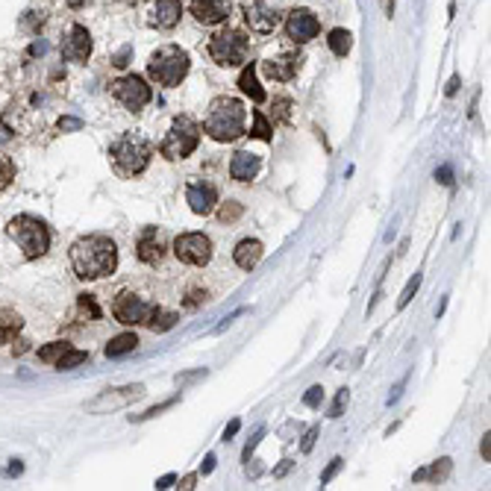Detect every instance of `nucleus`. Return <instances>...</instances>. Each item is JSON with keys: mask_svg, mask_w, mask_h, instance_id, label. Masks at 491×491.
<instances>
[{"mask_svg": "<svg viewBox=\"0 0 491 491\" xmlns=\"http://www.w3.org/2000/svg\"><path fill=\"white\" fill-rule=\"evenodd\" d=\"M71 268L80 279H103L115 274L118 268V248L109 236H83L71 244Z\"/></svg>", "mask_w": 491, "mask_h": 491, "instance_id": "nucleus-1", "label": "nucleus"}, {"mask_svg": "<svg viewBox=\"0 0 491 491\" xmlns=\"http://www.w3.org/2000/svg\"><path fill=\"white\" fill-rule=\"evenodd\" d=\"M244 118H248V109H244L241 101H236V97H215L209 112H206L203 132L221 144L236 141L244 136Z\"/></svg>", "mask_w": 491, "mask_h": 491, "instance_id": "nucleus-2", "label": "nucleus"}, {"mask_svg": "<svg viewBox=\"0 0 491 491\" xmlns=\"http://www.w3.org/2000/svg\"><path fill=\"white\" fill-rule=\"evenodd\" d=\"M109 156H112V165L121 177H139L150 165L153 144L139 132H124L121 139L109 144Z\"/></svg>", "mask_w": 491, "mask_h": 491, "instance_id": "nucleus-3", "label": "nucleus"}, {"mask_svg": "<svg viewBox=\"0 0 491 491\" xmlns=\"http://www.w3.org/2000/svg\"><path fill=\"white\" fill-rule=\"evenodd\" d=\"M189 68H191V59L180 44L159 47V51L150 56V62H147V74H150V80L156 85H165V89L180 85L182 80H186Z\"/></svg>", "mask_w": 491, "mask_h": 491, "instance_id": "nucleus-4", "label": "nucleus"}, {"mask_svg": "<svg viewBox=\"0 0 491 491\" xmlns=\"http://www.w3.org/2000/svg\"><path fill=\"white\" fill-rule=\"evenodd\" d=\"M200 132H203V127L191 115H180V118H174V124L165 132V139L159 141V153H162L168 162H180V159H186L198 150Z\"/></svg>", "mask_w": 491, "mask_h": 491, "instance_id": "nucleus-5", "label": "nucleus"}, {"mask_svg": "<svg viewBox=\"0 0 491 491\" xmlns=\"http://www.w3.org/2000/svg\"><path fill=\"white\" fill-rule=\"evenodd\" d=\"M9 239H15V244L24 250L27 259H39L51 248V230L44 227V221L33 218V215H15L9 221Z\"/></svg>", "mask_w": 491, "mask_h": 491, "instance_id": "nucleus-6", "label": "nucleus"}, {"mask_svg": "<svg viewBox=\"0 0 491 491\" xmlns=\"http://www.w3.org/2000/svg\"><path fill=\"white\" fill-rule=\"evenodd\" d=\"M209 56L224 68H239L248 62V35L239 30H221L209 42Z\"/></svg>", "mask_w": 491, "mask_h": 491, "instance_id": "nucleus-7", "label": "nucleus"}, {"mask_svg": "<svg viewBox=\"0 0 491 491\" xmlns=\"http://www.w3.org/2000/svg\"><path fill=\"white\" fill-rule=\"evenodd\" d=\"M156 309H159L156 303L144 300L141 294H136V291H121L115 298V303H112L115 321L124 324V327H147V324H150V318L156 315Z\"/></svg>", "mask_w": 491, "mask_h": 491, "instance_id": "nucleus-8", "label": "nucleus"}, {"mask_svg": "<svg viewBox=\"0 0 491 491\" xmlns=\"http://www.w3.org/2000/svg\"><path fill=\"white\" fill-rule=\"evenodd\" d=\"M112 94L115 101L130 109V112H141V109L153 101V92L150 85L144 83V77H139V74H127V77H121L112 83Z\"/></svg>", "mask_w": 491, "mask_h": 491, "instance_id": "nucleus-9", "label": "nucleus"}, {"mask_svg": "<svg viewBox=\"0 0 491 491\" xmlns=\"http://www.w3.org/2000/svg\"><path fill=\"white\" fill-rule=\"evenodd\" d=\"M174 256L182 265L203 268L212 259V241L203 232H182V236L174 239Z\"/></svg>", "mask_w": 491, "mask_h": 491, "instance_id": "nucleus-10", "label": "nucleus"}, {"mask_svg": "<svg viewBox=\"0 0 491 491\" xmlns=\"http://www.w3.org/2000/svg\"><path fill=\"white\" fill-rule=\"evenodd\" d=\"M141 397H144V386L141 383H132V386H124V388H109V391H101L92 403H85V412L106 415V412L124 409V406H130L132 400H141Z\"/></svg>", "mask_w": 491, "mask_h": 491, "instance_id": "nucleus-11", "label": "nucleus"}, {"mask_svg": "<svg viewBox=\"0 0 491 491\" xmlns=\"http://www.w3.org/2000/svg\"><path fill=\"white\" fill-rule=\"evenodd\" d=\"M286 33H288L291 42L306 44L321 33V21H318V15L312 9H291L286 15Z\"/></svg>", "mask_w": 491, "mask_h": 491, "instance_id": "nucleus-12", "label": "nucleus"}, {"mask_svg": "<svg viewBox=\"0 0 491 491\" xmlns=\"http://www.w3.org/2000/svg\"><path fill=\"white\" fill-rule=\"evenodd\" d=\"M165 253H168V239H165V232L162 230H156V227H144L139 232V241H136V256H139V262L144 265H159L165 259Z\"/></svg>", "mask_w": 491, "mask_h": 491, "instance_id": "nucleus-13", "label": "nucleus"}, {"mask_svg": "<svg viewBox=\"0 0 491 491\" xmlns=\"http://www.w3.org/2000/svg\"><path fill=\"white\" fill-rule=\"evenodd\" d=\"M244 21H248V27L253 33H274L277 24H279V15L277 9H271L265 3V0H244Z\"/></svg>", "mask_w": 491, "mask_h": 491, "instance_id": "nucleus-14", "label": "nucleus"}, {"mask_svg": "<svg viewBox=\"0 0 491 491\" xmlns=\"http://www.w3.org/2000/svg\"><path fill=\"white\" fill-rule=\"evenodd\" d=\"M186 203L194 215H209L218 206V189L206 180H191L186 186Z\"/></svg>", "mask_w": 491, "mask_h": 491, "instance_id": "nucleus-15", "label": "nucleus"}, {"mask_svg": "<svg viewBox=\"0 0 491 491\" xmlns=\"http://www.w3.org/2000/svg\"><path fill=\"white\" fill-rule=\"evenodd\" d=\"M182 18L180 0H147V21L156 30H174Z\"/></svg>", "mask_w": 491, "mask_h": 491, "instance_id": "nucleus-16", "label": "nucleus"}, {"mask_svg": "<svg viewBox=\"0 0 491 491\" xmlns=\"http://www.w3.org/2000/svg\"><path fill=\"white\" fill-rule=\"evenodd\" d=\"M189 9L203 27H218L230 18V0H189Z\"/></svg>", "mask_w": 491, "mask_h": 491, "instance_id": "nucleus-17", "label": "nucleus"}, {"mask_svg": "<svg viewBox=\"0 0 491 491\" xmlns=\"http://www.w3.org/2000/svg\"><path fill=\"white\" fill-rule=\"evenodd\" d=\"M89 56H92V35L83 24H74L62 42V59H68V62H85Z\"/></svg>", "mask_w": 491, "mask_h": 491, "instance_id": "nucleus-18", "label": "nucleus"}, {"mask_svg": "<svg viewBox=\"0 0 491 491\" xmlns=\"http://www.w3.org/2000/svg\"><path fill=\"white\" fill-rule=\"evenodd\" d=\"M300 56H291V53H282V56H274V59H265L262 62V71L268 80H277V83H288L294 80V74L300 71Z\"/></svg>", "mask_w": 491, "mask_h": 491, "instance_id": "nucleus-19", "label": "nucleus"}, {"mask_svg": "<svg viewBox=\"0 0 491 491\" xmlns=\"http://www.w3.org/2000/svg\"><path fill=\"white\" fill-rule=\"evenodd\" d=\"M256 174H259V156L250 150H239L230 159V177L236 182H250Z\"/></svg>", "mask_w": 491, "mask_h": 491, "instance_id": "nucleus-20", "label": "nucleus"}, {"mask_svg": "<svg viewBox=\"0 0 491 491\" xmlns=\"http://www.w3.org/2000/svg\"><path fill=\"white\" fill-rule=\"evenodd\" d=\"M262 253H265L262 241H256V239H244V241H239V244H236V250H232V259H236V265L241 268V271H253V268L259 265Z\"/></svg>", "mask_w": 491, "mask_h": 491, "instance_id": "nucleus-21", "label": "nucleus"}, {"mask_svg": "<svg viewBox=\"0 0 491 491\" xmlns=\"http://www.w3.org/2000/svg\"><path fill=\"white\" fill-rule=\"evenodd\" d=\"M239 89L250 97L253 103H262L265 101V89L259 85V80H256V65L250 62H244V68H241V77H239Z\"/></svg>", "mask_w": 491, "mask_h": 491, "instance_id": "nucleus-22", "label": "nucleus"}, {"mask_svg": "<svg viewBox=\"0 0 491 491\" xmlns=\"http://www.w3.org/2000/svg\"><path fill=\"white\" fill-rule=\"evenodd\" d=\"M139 347V336L136 333H121L115 338H109V345L103 347V353L109 356V359H118V356H127Z\"/></svg>", "mask_w": 491, "mask_h": 491, "instance_id": "nucleus-23", "label": "nucleus"}, {"mask_svg": "<svg viewBox=\"0 0 491 491\" xmlns=\"http://www.w3.org/2000/svg\"><path fill=\"white\" fill-rule=\"evenodd\" d=\"M24 327V318L18 312L12 309H0V345H6V341H12Z\"/></svg>", "mask_w": 491, "mask_h": 491, "instance_id": "nucleus-24", "label": "nucleus"}, {"mask_svg": "<svg viewBox=\"0 0 491 491\" xmlns=\"http://www.w3.org/2000/svg\"><path fill=\"white\" fill-rule=\"evenodd\" d=\"M450 468H453V459H438V462H433L429 468H424V471H418L415 474V483H424V480H429V483H441V480H447L450 476Z\"/></svg>", "mask_w": 491, "mask_h": 491, "instance_id": "nucleus-25", "label": "nucleus"}, {"mask_svg": "<svg viewBox=\"0 0 491 491\" xmlns=\"http://www.w3.org/2000/svg\"><path fill=\"white\" fill-rule=\"evenodd\" d=\"M327 44H329V51H333L336 56H347V53H350V47H353V35H350V30L338 27V30L329 33Z\"/></svg>", "mask_w": 491, "mask_h": 491, "instance_id": "nucleus-26", "label": "nucleus"}, {"mask_svg": "<svg viewBox=\"0 0 491 491\" xmlns=\"http://www.w3.org/2000/svg\"><path fill=\"white\" fill-rule=\"evenodd\" d=\"M177 321H180V318H177V312H165V309H156V315L150 318V324H147V327H150L153 333H168V329L174 327Z\"/></svg>", "mask_w": 491, "mask_h": 491, "instance_id": "nucleus-27", "label": "nucleus"}, {"mask_svg": "<svg viewBox=\"0 0 491 491\" xmlns=\"http://www.w3.org/2000/svg\"><path fill=\"white\" fill-rule=\"evenodd\" d=\"M68 350H71L68 341H51V345H44V347L39 350V359L47 362V365H56V362H59V356L68 353Z\"/></svg>", "mask_w": 491, "mask_h": 491, "instance_id": "nucleus-28", "label": "nucleus"}, {"mask_svg": "<svg viewBox=\"0 0 491 491\" xmlns=\"http://www.w3.org/2000/svg\"><path fill=\"white\" fill-rule=\"evenodd\" d=\"M85 362H89V353H85V350H68V353H62V356H59V362H56V368H59V371H71V368H77V365H85Z\"/></svg>", "mask_w": 491, "mask_h": 491, "instance_id": "nucleus-29", "label": "nucleus"}, {"mask_svg": "<svg viewBox=\"0 0 491 491\" xmlns=\"http://www.w3.org/2000/svg\"><path fill=\"white\" fill-rule=\"evenodd\" d=\"M271 124H268V118L259 112V109H256L253 112V130H250V136L253 139H259V141H271Z\"/></svg>", "mask_w": 491, "mask_h": 491, "instance_id": "nucleus-30", "label": "nucleus"}, {"mask_svg": "<svg viewBox=\"0 0 491 491\" xmlns=\"http://www.w3.org/2000/svg\"><path fill=\"white\" fill-rule=\"evenodd\" d=\"M244 212V206L239 200H227V203H221V209H218V221L221 224H232V221H239Z\"/></svg>", "mask_w": 491, "mask_h": 491, "instance_id": "nucleus-31", "label": "nucleus"}, {"mask_svg": "<svg viewBox=\"0 0 491 491\" xmlns=\"http://www.w3.org/2000/svg\"><path fill=\"white\" fill-rule=\"evenodd\" d=\"M77 309L89 318V321H101V306H97V300L92 298V294H80V300H77Z\"/></svg>", "mask_w": 491, "mask_h": 491, "instance_id": "nucleus-32", "label": "nucleus"}, {"mask_svg": "<svg viewBox=\"0 0 491 491\" xmlns=\"http://www.w3.org/2000/svg\"><path fill=\"white\" fill-rule=\"evenodd\" d=\"M12 180H15V165H12L9 156L0 153V191H3Z\"/></svg>", "mask_w": 491, "mask_h": 491, "instance_id": "nucleus-33", "label": "nucleus"}, {"mask_svg": "<svg viewBox=\"0 0 491 491\" xmlns=\"http://www.w3.org/2000/svg\"><path fill=\"white\" fill-rule=\"evenodd\" d=\"M418 286H421V274H415L409 282H406V288L400 291V300H397V309H406L409 306V300L415 298V291H418Z\"/></svg>", "mask_w": 491, "mask_h": 491, "instance_id": "nucleus-34", "label": "nucleus"}, {"mask_svg": "<svg viewBox=\"0 0 491 491\" xmlns=\"http://www.w3.org/2000/svg\"><path fill=\"white\" fill-rule=\"evenodd\" d=\"M271 115H274V121H288V115H291V101H288V97H277V101L271 103Z\"/></svg>", "mask_w": 491, "mask_h": 491, "instance_id": "nucleus-35", "label": "nucleus"}, {"mask_svg": "<svg viewBox=\"0 0 491 491\" xmlns=\"http://www.w3.org/2000/svg\"><path fill=\"white\" fill-rule=\"evenodd\" d=\"M321 400H324V388H321V386H312V388L303 395V403H306L309 409H318V406H321Z\"/></svg>", "mask_w": 491, "mask_h": 491, "instance_id": "nucleus-36", "label": "nucleus"}, {"mask_svg": "<svg viewBox=\"0 0 491 491\" xmlns=\"http://www.w3.org/2000/svg\"><path fill=\"white\" fill-rule=\"evenodd\" d=\"M341 468H345V459H338V456H336L333 462L327 465V471L321 474V485H329V483H333V476H336Z\"/></svg>", "mask_w": 491, "mask_h": 491, "instance_id": "nucleus-37", "label": "nucleus"}, {"mask_svg": "<svg viewBox=\"0 0 491 491\" xmlns=\"http://www.w3.org/2000/svg\"><path fill=\"white\" fill-rule=\"evenodd\" d=\"M345 406H347V388H341L338 395H336L333 409H329V418H341V412H345Z\"/></svg>", "mask_w": 491, "mask_h": 491, "instance_id": "nucleus-38", "label": "nucleus"}, {"mask_svg": "<svg viewBox=\"0 0 491 491\" xmlns=\"http://www.w3.org/2000/svg\"><path fill=\"white\" fill-rule=\"evenodd\" d=\"M177 400H165V403H159V406H153V409H147L144 415H136V421H147V418H156L159 412H165V409H171Z\"/></svg>", "mask_w": 491, "mask_h": 491, "instance_id": "nucleus-39", "label": "nucleus"}, {"mask_svg": "<svg viewBox=\"0 0 491 491\" xmlns=\"http://www.w3.org/2000/svg\"><path fill=\"white\" fill-rule=\"evenodd\" d=\"M315 438H318V427H312L309 433L303 436V441H300V450H303V453H309V450L315 447Z\"/></svg>", "mask_w": 491, "mask_h": 491, "instance_id": "nucleus-40", "label": "nucleus"}, {"mask_svg": "<svg viewBox=\"0 0 491 491\" xmlns=\"http://www.w3.org/2000/svg\"><path fill=\"white\" fill-rule=\"evenodd\" d=\"M436 180L441 182V186H453V171H450L447 165H445V168H438V171H436Z\"/></svg>", "mask_w": 491, "mask_h": 491, "instance_id": "nucleus-41", "label": "nucleus"}, {"mask_svg": "<svg viewBox=\"0 0 491 491\" xmlns=\"http://www.w3.org/2000/svg\"><path fill=\"white\" fill-rule=\"evenodd\" d=\"M130 53H132V47L127 44L124 51H121V53H118V56L112 59V65H115V68H127V65H130V62H127V59H130Z\"/></svg>", "mask_w": 491, "mask_h": 491, "instance_id": "nucleus-42", "label": "nucleus"}, {"mask_svg": "<svg viewBox=\"0 0 491 491\" xmlns=\"http://www.w3.org/2000/svg\"><path fill=\"white\" fill-rule=\"evenodd\" d=\"M83 127V121L80 118H59V130H80Z\"/></svg>", "mask_w": 491, "mask_h": 491, "instance_id": "nucleus-43", "label": "nucleus"}, {"mask_svg": "<svg viewBox=\"0 0 491 491\" xmlns=\"http://www.w3.org/2000/svg\"><path fill=\"white\" fill-rule=\"evenodd\" d=\"M239 429H241V421H239V418H236V421H230V427L224 429V441H232V436H236Z\"/></svg>", "mask_w": 491, "mask_h": 491, "instance_id": "nucleus-44", "label": "nucleus"}, {"mask_svg": "<svg viewBox=\"0 0 491 491\" xmlns=\"http://www.w3.org/2000/svg\"><path fill=\"white\" fill-rule=\"evenodd\" d=\"M480 453H483V459H485V462H491V433H485L483 445H480Z\"/></svg>", "mask_w": 491, "mask_h": 491, "instance_id": "nucleus-45", "label": "nucleus"}, {"mask_svg": "<svg viewBox=\"0 0 491 491\" xmlns=\"http://www.w3.org/2000/svg\"><path fill=\"white\" fill-rule=\"evenodd\" d=\"M259 438H262V429H259V433L253 436V441H250V445L244 447V462H250V453H253V447H256V445H259Z\"/></svg>", "mask_w": 491, "mask_h": 491, "instance_id": "nucleus-46", "label": "nucleus"}, {"mask_svg": "<svg viewBox=\"0 0 491 491\" xmlns=\"http://www.w3.org/2000/svg\"><path fill=\"white\" fill-rule=\"evenodd\" d=\"M215 471V453H209V456L203 459V468H200V474H212Z\"/></svg>", "mask_w": 491, "mask_h": 491, "instance_id": "nucleus-47", "label": "nucleus"}, {"mask_svg": "<svg viewBox=\"0 0 491 491\" xmlns=\"http://www.w3.org/2000/svg\"><path fill=\"white\" fill-rule=\"evenodd\" d=\"M194 483H198V476L189 474V476H182V480H180V488H194Z\"/></svg>", "mask_w": 491, "mask_h": 491, "instance_id": "nucleus-48", "label": "nucleus"}, {"mask_svg": "<svg viewBox=\"0 0 491 491\" xmlns=\"http://www.w3.org/2000/svg\"><path fill=\"white\" fill-rule=\"evenodd\" d=\"M171 483H174V474H165L162 480H156V488H171Z\"/></svg>", "mask_w": 491, "mask_h": 491, "instance_id": "nucleus-49", "label": "nucleus"}, {"mask_svg": "<svg viewBox=\"0 0 491 491\" xmlns=\"http://www.w3.org/2000/svg\"><path fill=\"white\" fill-rule=\"evenodd\" d=\"M383 15H386V18L395 15V0H383Z\"/></svg>", "mask_w": 491, "mask_h": 491, "instance_id": "nucleus-50", "label": "nucleus"}, {"mask_svg": "<svg viewBox=\"0 0 491 491\" xmlns=\"http://www.w3.org/2000/svg\"><path fill=\"white\" fill-rule=\"evenodd\" d=\"M291 465H294V462H288V459H286V462H282V465H279V468L274 471V476H286V474L291 471Z\"/></svg>", "mask_w": 491, "mask_h": 491, "instance_id": "nucleus-51", "label": "nucleus"}, {"mask_svg": "<svg viewBox=\"0 0 491 491\" xmlns=\"http://www.w3.org/2000/svg\"><path fill=\"white\" fill-rule=\"evenodd\" d=\"M89 3H92V0H68L71 9H83V6H89Z\"/></svg>", "mask_w": 491, "mask_h": 491, "instance_id": "nucleus-52", "label": "nucleus"}, {"mask_svg": "<svg viewBox=\"0 0 491 491\" xmlns=\"http://www.w3.org/2000/svg\"><path fill=\"white\" fill-rule=\"evenodd\" d=\"M21 471H24V468H21V465H18V459H12V465H9V471H6V474L12 476V474H21Z\"/></svg>", "mask_w": 491, "mask_h": 491, "instance_id": "nucleus-53", "label": "nucleus"}, {"mask_svg": "<svg viewBox=\"0 0 491 491\" xmlns=\"http://www.w3.org/2000/svg\"><path fill=\"white\" fill-rule=\"evenodd\" d=\"M456 89H459V77H453L450 85H447V94H456Z\"/></svg>", "mask_w": 491, "mask_h": 491, "instance_id": "nucleus-54", "label": "nucleus"}]
</instances>
